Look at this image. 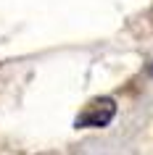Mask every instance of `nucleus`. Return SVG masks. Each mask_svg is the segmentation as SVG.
<instances>
[{"label": "nucleus", "instance_id": "obj_1", "mask_svg": "<svg viewBox=\"0 0 153 155\" xmlns=\"http://www.w3.org/2000/svg\"><path fill=\"white\" fill-rule=\"evenodd\" d=\"M113 116H116V100L108 95H100V97H92L77 113L74 126L77 129H103L113 121Z\"/></svg>", "mask_w": 153, "mask_h": 155}, {"label": "nucleus", "instance_id": "obj_2", "mask_svg": "<svg viewBox=\"0 0 153 155\" xmlns=\"http://www.w3.org/2000/svg\"><path fill=\"white\" fill-rule=\"evenodd\" d=\"M145 71H148V76L153 79V63H148V68H145Z\"/></svg>", "mask_w": 153, "mask_h": 155}]
</instances>
